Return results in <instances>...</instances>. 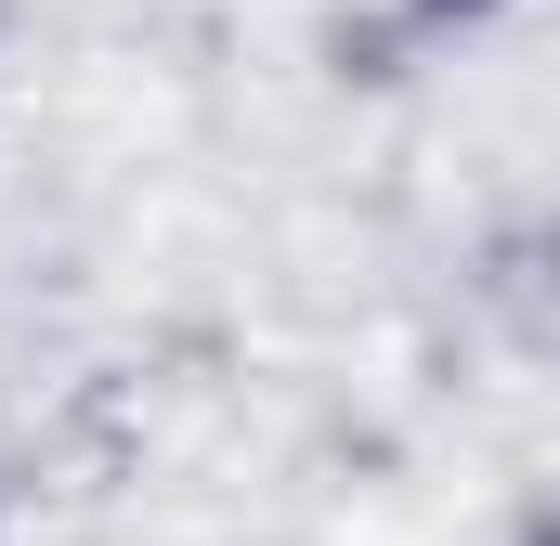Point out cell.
I'll return each mask as SVG.
<instances>
[{
	"instance_id": "obj_2",
	"label": "cell",
	"mask_w": 560,
	"mask_h": 546,
	"mask_svg": "<svg viewBox=\"0 0 560 546\" xmlns=\"http://www.w3.org/2000/svg\"><path fill=\"white\" fill-rule=\"evenodd\" d=\"M522 546H560V508H535V521H522Z\"/></svg>"
},
{
	"instance_id": "obj_1",
	"label": "cell",
	"mask_w": 560,
	"mask_h": 546,
	"mask_svg": "<svg viewBox=\"0 0 560 546\" xmlns=\"http://www.w3.org/2000/svg\"><path fill=\"white\" fill-rule=\"evenodd\" d=\"M509 0H405V26H430V39H469V26H495Z\"/></svg>"
}]
</instances>
